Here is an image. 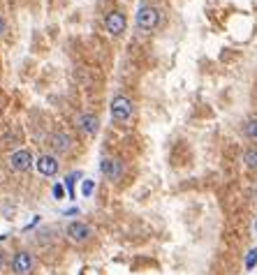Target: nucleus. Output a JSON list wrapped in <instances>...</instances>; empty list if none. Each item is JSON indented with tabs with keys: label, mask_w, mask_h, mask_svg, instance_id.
<instances>
[{
	"label": "nucleus",
	"mask_w": 257,
	"mask_h": 275,
	"mask_svg": "<svg viewBox=\"0 0 257 275\" xmlns=\"http://www.w3.org/2000/svg\"><path fill=\"white\" fill-rule=\"evenodd\" d=\"M111 118L116 123H128L132 118V102L125 95H116L111 99Z\"/></svg>",
	"instance_id": "f257e3e1"
},
{
	"label": "nucleus",
	"mask_w": 257,
	"mask_h": 275,
	"mask_svg": "<svg viewBox=\"0 0 257 275\" xmlns=\"http://www.w3.org/2000/svg\"><path fill=\"white\" fill-rule=\"evenodd\" d=\"M160 23V9L153 5H142L137 12V26L142 30H155Z\"/></svg>",
	"instance_id": "f03ea898"
},
{
	"label": "nucleus",
	"mask_w": 257,
	"mask_h": 275,
	"mask_svg": "<svg viewBox=\"0 0 257 275\" xmlns=\"http://www.w3.org/2000/svg\"><path fill=\"white\" fill-rule=\"evenodd\" d=\"M12 271L17 275H30L35 271V257L28 250H19L17 255L12 257Z\"/></svg>",
	"instance_id": "7ed1b4c3"
},
{
	"label": "nucleus",
	"mask_w": 257,
	"mask_h": 275,
	"mask_svg": "<svg viewBox=\"0 0 257 275\" xmlns=\"http://www.w3.org/2000/svg\"><path fill=\"white\" fill-rule=\"evenodd\" d=\"M100 171L105 174V178L116 183L118 178L123 176V160H118V157H102L100 160Z\"/></svg>",
	"instance_id": "20e7f679"
},
{
	"label": "nucleus",
	"mask_w": 257,
	"mask_h": 275,
	"mask_svg": "<svg viewBox=\"0 0 257 275\" xmlns=\"http://www.w3.org/2000/svg\"><path fill=\"white\" fill-rule=\"evenodd\" d=\"M125 26H128V19H125L123 12H118V9H114V12H109L105 17V28L111 33V35H121L125 30Z\"/></svg>",
	"instance_id": "39448f33"
},
{
	"label": "nucleus",
	"mask_w": 257,
	"mask_h": 275,
	"mask_svg": "<svg viewBox=\"0 0 257 275\" xmlns=\"http://www.w3.org/2000/svg\"><path fill=\"white\" fill-rule=\"evenodd\" d=\"M67 238L74 243H86L90 238V227L86 222H70L67 224Z\"/></svg>",
	"instance_id": "423d86ee"
},
{
	"label": "nucleus",
	"mask_w": 257,
	"mask_h": 275,
	"mask_svg": "<svg viewBox=\"0 0 257 275\" xmlns=\"http://www.w3.org/2000/svg\"><path fill=\"white\" fill-rule=\"evenodd\" d=\"M49 143H51L53 153H58V155H65V153L72 148V137L67 132H63V130H58V132L51 134V139H49Z\"/></svg>",
	"instance_id": "0eeeda50"
},
{
	"label": "nucleus",
	"mask_w": 257,
	"mask_h": 275,
	"mask_svg": "<svg viewBox=\"0 0 257 275\" xmlns=\"http://www.w3.org/2000/svg\"><path fill=\"white\" fill-rule=\"evenodd\" d=\"M7 162L14 171H28L30 164H33V155H30V151H17V153L9 155Z\"/></svg>",
	"instance_id": "6e6552de"
},
{
	"label": "nucleus",
	"mask_w": 257,
	"mask_h": 275,
	"mask_svg": "<svg viewBox=\"0 0 257 275\" xmlns=\"http://www.w3.org/2000/svg\"><path fill=\"white\" fill-rule=\"evenodd\" d=\"M77 127H79L86 137H95L98 130H100V123L93 114H79V118H77Z\"/></svg>",
	"instance_id": "1a4fd4ad"
},
{
	"label": "nucleus",
	"mask_w": 257,
	"mask_h": 275,
	"mask_svg": "<svg viewBox=\"0 0 257 275\" xmlns=\"http://www.w3.org/2000/svg\"><path fill=\"white\" fill-rule=\"evenodd\" d=\"M37 171L42 174V176H56L58 174V160L53 157V155H40L37 157Z\"/></svg>",
	"instance_id": "9d476101"
},
{
	"label": "nucleus",
	"mask_w": 257,
	"mask_h": 275,
	"mask_svg": "<svg viewBox=\"0 0 257 275\" xmlns=\"http://www.w3.org/2000/svg\"><path fill=\"white\" fill-rule=\"evenodd\" d=\"M243 137L250 139V141H255L257 139V114L246 118V123H243Z\"/></svg>",
	"instance_id": "9b49d317"
},
{
	"label": "nucleus",
	"mask_w": 257,
	"mask_h": 275,
	"mask_svg": "<svg viewBox=\"0 0 257 275\" xmlns=\"http://www.w3.org/2000/svg\"><path fill=\"white\" fill-rule=\"evenodd\" d=\"M81 178L79 171H72V174H67V178H65V187H67V196H74V185H77V180Z\"/></svg>",
	"instance_id": "f8f14e48"
},
{
	"label": "nucleus",
	"mask_w": 257,
	"mask_h": 275,
	"mask_svg": "<svg viewBox=\"0 0 257 275\" xmlns=\"http://www.w3.org/2000/svg\"><path fill=\"white\" fill-rule=\"evenodd\" d=\"M243 162H246L250 169H255L257 167V148H248V151L243 153Z\"/></svg>",
	"instance_id": "ddd939ff"
},
{
	"label": "nucleus",
	"mask_w": 257,
	"mask_h": 275,
	"mask_svg": "<svg viewBox=\"0 0 257 275\" xmlns=\"http://www.w3.org/2000/svg\"><path fill=\"white\" fill-rule=\"evenodd\" d=\"M243 266H246V271H253V268L257 266V248H253L246 255V261H243Z\"/></svg>",
	"instance_id": "4468645a"
},
{
	"label": "nucleus",
	"mask_w": 257,
	"mask_h": 275,
	"mask_svg": "<svg viewBox=\"0 0 257 275\" xmlns=\"http://www.w3.org/2000/svg\"><path fill=\"white\" fill-rule=\"evenodd\" d=\"M93 190H95V183H93V180H84V183H81V195L84 196H90Z\"/></svg>",
	"instance_id": "2eb2a0df"
},
{
	"label": "nucleus",
	"mask_w": 257,
	"mask_h": 275,
	"mask_svg": "<svg viewBox=\"0 0 257 275\" xmlns=\"http://www.w3.org/2000/svg\"><path fill=\"white\" fill-rule=\"evenodd\" d=\"M53 199H63V185H53Z\"/></svg>",
	"instance_id": "dca6fc26"
},
{
	"label": "nucleus",
	"mask_w": 257,
	"mask_h": 275,
	"mask_svg": "<svg viewBox=\"0 0 257 275\" xmlns=\"http://www.w3.org/2000/svg\"><path fill=\"white\" fill-rule=\"evenodd\" d=\"M2 33H5V21L0 19V35H2Z\"/></svg>",
	"instance_id": "f3484780"
},
{
	"label": "nucleus",
	"mask_w": 257,
	"mask_h": 275,
	"mask_svg": "<svg viewBox=\"0 0 257 275\" xmlns=\"http://www.w3.org/2000/svg\"><path fill=\"white\" fill-rule=\"evenodd\" d=\"M2 264H5V257H2V252H0V268H2Z\"/></svg>",
	"instance_id": "a211bd4d"
},
{
	"label": "nucleus",
	"mask_w": 257,
	"mask_h": 275,
	"mask_svg": "<svg viewBox=\"0 0 257 275\" xmlns=\"http://www.w3.org/2000/svg\"><path fill=\"white\" fill-rule=\"evenodd\" d=\"M255 196H257V187H255Z\"/></svg>",
	"instance_id": "6ab92c4d"
},
{
	"label": "nucleus",
	"mask_w": 257,
	"mask_h": 275,
	"mask_svg": "<svg viewBox=\"0 0 257 275\" xmlns=\"http://www.w3.org/2000/svg\"><path fill=\"white\" fill-rule=\"evenodd\" d=\"M255 229H257V224H255Z\"/></svg>",
	"instance_id": "aec40b11"
}]
</instances>
